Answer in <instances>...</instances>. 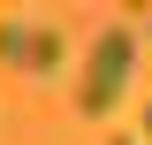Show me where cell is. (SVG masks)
Wrapping results in <instances>:
<instances>
[{
	"label": "cell",
	"instance_id": "cell-1",
	"mask_svg": "<svg viewBox=\"0 0 152 145\" xmlns=\"http://www.w3.org/2000/svg\"><path fill=\"white\" fill-rule=\"evenodd\" d=\"M129 69H137V31L129 23H107L91 38V54H84V76H76V115H107L122 107V92H129Z\"/></svg>",
	"mask_w": 152,
	"mask_h": 145
},
{
	"label": "cell",
	"instance_id": "cell-4",
	"mask_svg": "<svg viewBox=\"0 0 152 145\" xmlns=\"http://www.w3.org/2000/svg\"><path fill=\"white\" fill-rule=\"evenodd\" d=\"M114 145H145V138H114Z\"/></svg>",
	"mask_w": 152,
	"mask_h": 145
},
{
	"label": "cell",
	"instance_id": "cell-3",
	"mask_svg": "<svg viewBox=\"0 0 152 145\" xmlns=\"http://www.w3.org/2000/svg\"><path fill=\"white\" fill-rule=\"evenodd\" d=\"M145 145H152V107H145Z\"/></svg>",
	"mask_w": 152,
	"mask_h": 145
},
{
	"label": "cell",
	"instance_id": "cell-2",
	"mask_svg": "<svg viewBox=\"0 0 152 145\" xmlns=\"http://www.w3.org/2000/svg\"><path fill=\"white\" fill-rule=\"evenodd\" d=\"M61 31L53 23H38V16H0V61L8 69H23V76H53L61 69Z\"/></svg>",
	"mask_w": 152,
	"mask_h": 145
}]
</instances>
